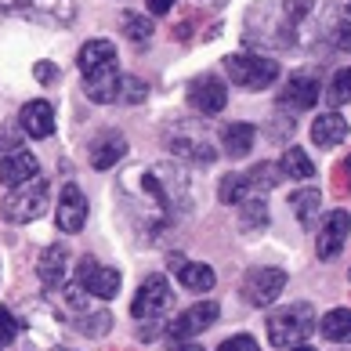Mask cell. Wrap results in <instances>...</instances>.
I'll return each mask as SVG.
<instances>
[{"instance_id": "obj_1", "label": "cell", "mask_w": 351, "mask_h": 351, "mask_svg": "<svg viewBox=\"0 0 351 351\" xmlns=\"http://www.w3.org/2000/svg\"><path fill=\"white\" fill-rule=\"evenodd\" d=\"M76 66L84 73V90L90 101L98 106H112L120 101V87H123V76L116 69V47L112 40H90L80 47V58Z\"/></svg>"}, {"instance_id": "obj_2", "label": "cell", "mask_w": 351, "mask_h": 351, "mask_svg": "<svg viewBox=\"0 0 351 351\" xmlns=\"http://www.w3.org/2000/svg\"><path fill=\"white\" fill-rule=\"evenodd\" d=\"M315 311L308 304H282L268 315V341L271 348H297L315 333Z\"/></svg>"}, {"instance_id": "obj_3", "label": "cell", "mask_w": 351, "mask_h": 351, "mask_svg": "<svg viewBox=\"0 0 351 351\" xmlns=\"http://www.w3.org/2000/svg\"><path fill=\"white\" fill-rule=\"evenodd\" d=\"M51 203V185L36 174L33 181H25V185L11 189L4 196V206H0V214H4L8 225H29V221H36Z\"/></svg>"}, {"instance_id": "obj_4", "label": "cell", "mask_w": 351, "mask_h": 351, "mask_svg": "<svg viewBox=\"0 0 351 351\" xmlns=\"http://www.w3.org/2000/svg\"><path fill=\"white\" fill-rule=\"evenodd\" d=\"M0 15H15L36 25L66 29L76 19V0H0Z\"/></svg>"}, {"instance_id": "obj_5", "label": "cell", "mask_w": 351, "mask_h": 351, "mask_svg": "<svg viewBox=\"0 0 351 351\" xmlns=\"http://www.w3.org/2000/svg\"><path fill=\"white\" fill-rule=\"evenodd\" d=\"M228 80L243 90H265L279 80V62L265 55H228L225 58Z\"/></svg>"}, {"instance_id": "obj_6", "label": "cell", "mask_w": 351, "mask_h": 351, "mask_svg": "<svg viewBox=\"0 0 351 351\" xmlns=\"http://www.w3.org/2000/svg\"><path fill=\"white\" fill-rule=\"evenodd\" d=\"M174 304V293H171V282L163 276H149L145 282L138 286L134 301H131V315L138 322H160Z\"/></svg>"}, {"instance_id": "obj_7", "label": "cell", "mask_w": 351, "mask_h": 351, "mask_svg": "<svg viewBox=\"0 0 351 351\" xmlns=\"http://www.w3.org/2000/svg\"><path fill=\"white\" fill-rule=\"evenodd\" d=\"M120 282L123 276L116 268H106L101 261H95V257H80V265H76V286H80L84 293L98 297V301H112L116 293H120Z\"/></svg>"}, {"instance_id": "obj_8", "label": "cell", "mask_w": 351, "mask_h": 351, "mask_svg": "<svg viewBox=\"0 0 351 351\" xmlns=\"http://www.w3.org/2000/svg\"><path fill=\"white\" fill-rule=\"evenodd\" d=\"M167 145H171L174 156L192 160V163H214L217 160V149L210 145V138H206L199 127H189V123L174 127V131L167 134Z\"/></svg>"}, {"instance_id": "obj_9", "label": "cell", "mask_w": 351, "mask_h": 351, "mask_svg": "<svg viewBox=\"0 0 351 351\" xmlns=\"http://www.w3.org/2000/svg\"><path fill=\"white\" fill-rule=\"evenodd\" d=\"M282 286H286L282 268H254V271H246V279H243V297H246V304L265 308L282 293Z\"/></svg>"}, {"instance_id": "obj_10", "label": "cell", "mask_w": 351, "mask_h": 351, "mask_svg": "<svg viewBox=\"0 0 351 351\" xmlns=\"http://www.w3.org/2000/svg\"><path fill=\"white\" fill-rule=\"evenodd\" d=\"M189 106L196 109L199 116H217L221 109L228 106V87L221 84L214 73L196 76V80L189 84Z\"/></svg>"}, {"instance_id": "obj_11", "label": "cell", "mask_w": 351, "mask_h": 351, "mask_svg": "<svg viewBox=\"0 0 351 351\" xmlns=\"http://www.w3.org/2000/svg\"><path fill=\"white\" fill-rule=\"evenodd\" d=\"M217 315H221V308L214 301H199V304H192V308L181 311L171 326H167V333H171V341H189V337L210 330L217 322Z\"/></svg>"}, {"instance_id": "obj_12", "label": "cell", "mask_w": 351, "mask_h": 351, "mask_svg": "<svg viewBox=\"0 0 351 351\" xmlns=\"http://www.w3.org/2000/svg\"><path fill=\"white\" fill-rule=\"evenodd\" d=\"M351 236V214L348 210H333L322 217V228H319V239H315V254L322 261H333L337 254L344 250V243Z\"/></svg>"}, {"instance_id": "obj_13", "label": "cell", "mask_w": 351, "mask_h": 351, "mask_svg": "<svg viewBox=\"0 0 351 351\" xmlns=\"http://www.w3.org/2000/svg\"><path fill=\"white\" fill-rule=\"evenodd\" d=\"M55 221H58V228L66 232V236H76V232L87 225V199H84L80 185H73V181H69V185H62Z\"/></svg>"}, {"instance_id": "obj_14", "label": "cell", "mask_w": 351, "mask_h": 351, "mask_svg": "<svg viewBox=\"0 0 351 351\" xmlns=\"http://www.w3.org/2000/svg\"><path fill=\"white\" fill-rule=\"evenodd\" d=\"M319 33L326 36L333 47H351V0H333L319 19Z\"/></svg>"}, {"instance_id": "obj_15", "label": "cell", "mask_w": 351, "mask_h": 351, "mask_svg": "<svg viewBox=\"0 0 351 351\" xmlns=\"http://www.w3.org/2000/svg\"><path fill=\"white\" fill-rule=\"evenodd\" d=\"M36 174H40V163H36V156L25 152V149H15L0 160V185H8V189L25 185V181H33Z\"/></svg>"}, {"instance_id": "obj_16", "label": "cell", "mask_w": 351, "mask_h": 351, "mask_svg": "<svg viewBox=\"0 0 351 351\" xmlns=\"http://www.w3.org/2000/svg\"><path fill=\"white\" fill-rule=\"evenodd\" d=\"M19 120H22V131L29 138H51V134H55V106L44 101V98L25 101L22 112H19Z\"/></svg>"}, {"instance_id": "obj_17", "label": "cell", "mask_w": 351, "mask_h": 351, "mask_svg": "<svg viewBox=\"0 0 351 351\" xmlns=\"http://www.w3.org/2000/svg\"><path fill=\"white\" fill-rule=\"evenodd\" d=\"M171 271L178 276V282L192 293H210L214 290V268L210 265H199V261H185V257H171Z\"/></svg>"}, {"instance_id": "obj_18", "label": "cell", "mask_w": 351, "mask_h": 351, "mask_svg": "<svg viewBox=\"0 0 351 351\" xmlns=\"http://www.w3.org/2000/svg\"><path fill=\"white\" fill-rule=\"evenodd\" d=\"M319 101V80L315 76H293L290 84H286V90L279 95V109H286V112H304V109H311Z\"/></svg>"}, {"instance_id": "obj_19", "label": "cell", "mask_w": 351, "mask_h": 351, "mask_svg": "<svg viewBox=\"0 0 351 351\" xmlns=\"http://www.w3.org/2000/svg\"><path fill=\"white\" fill-rule=\"evenodd\" d=\"M66 261H69V250L62 243H51L40 254L36 276H40V282L47 286V290H62V286H66Z\"/></svg>"}, {"instance_id": "obj_20", "label": "cell", "mask_w": 351, "mask_h": 351, "mask_svg": "<svg viewBox=\"0 0 351 351\" xmlns=\"http://www.w3.org/2000/svg\"><path fill=\"white\" fill-rule=\"evenodd\" d=\"M348 131L351 127L341 112H322V116H315V123H311V141H315L319 149H333L348 138Z\"/></svg>"}, {"instance_id": "obj_21", "label": "cell", "mask_w": 351, "mask_h": 351, "mask_svg": "<svg viewBox=\"0 0 351 351\" xmlns=\"http://www.w3.org/2000/svg\"><path fill=\"white\" fill-rule=\"evenodd\" d=\"M123 152H127L123 134L109 131V134H101L95 145H90V167H95V171H109V167H116L123 160Z\"/></svg>"}, {"instance_id": "obj_22", "label": "cell", "mask_w": 351, "mask_h": 351, "mask_svg": "<svg viewBox=\"0 0 351 351\" xmlns=\"http://www.w3.org/2000/svg\"><path fill=\"white\" fill-rule=\"evenodd\" d=\"M290 210L297 214V221H301L304 228L322 225V192H319V189L293 192V196H290Z\"/></svg>"}, {"instance_id": "obj_23", "label": "cell", "mask_w": 351, "mask_h": 351, "mask_svg": "<svg viewBox=\"0 0 351 351\" xmlns=\"http://www.w3.org/2000/svg\"><path fill=\"white\" fill-rule=\"evenodd\" d=\"M254 138H257V131L250 123H228L221 131V152L232 156V160H243V156H250Z\"/></svg>"}, {"instance_id": "obj_24", "label": "cell", "mask_w": 351, "mask_h": 351, "mask_svg": "<svg viewBox=\"0 0 351 351\" xmlns=\"http://www.w3.org/2000/svg\"><path fill=\"white\" fill-rule=\"evenodd\" d=\"M319 333L333 344H351V308H333L319 319Z\"/></svg>"}, {"instance_id": "obj_25", "label": "cell", "mask_w": 351, "mask_h": 351, "mask_svg": "<svg viewBox=\"0 0 351 351\" xmlns=\"http://www.w3.org/2000/svg\"><path fill=\"white\" fill-rule=\"evenodd\" d=\"M279 174L282 178H297V181H304V178H311L315 174V163L308 160V152L304 149H286L282 152V160H279Z\"/></svg>"}, {"instance_id": "obj_26", "label": "cell", "mask_w": 351, "mask_h": 351, "mask_svg": "<svg viewBox=\"0 0 351 351\" xmlns=\"http://www.w3.org/2000/svg\"><path fill=\"white\" fill-rule=\"evenodd\" d=\"M217 196H221V203L239 206L243 199H250V196H254V189H250V181H246V174H225V178H221Z\"/></svg>"}, {"instance_id": "obj_27", "label": "cell", "mask_w": 351, "mask_h": 351, "mask_svg": "<svg viewBox=\"0 0 351 351\" xmlns=\"http://www.w3.org/2000/svg\"><path fill=\"white\" fill-rule=\"evenodd\" d=\"M236 210H239V225H243L246 232H254V228H265V225H268V206H265L261 196L243 199Z\"/></svg>"}, {"instance_id": "obj_28", "label": "cell", "mask_w": 351, "mask_h": 351, "mask_svg": "<svg viewBox=\"0 0 351 351\" xmlns=\"http://www.w3.org/2000/svg\"><path fill=\"white\" fill-rule=\"evenodd\" d=\"M123 33L134 47H145L152 40V22L149 15H134V11H123Z\"/></svg>"}, {"instance_id": "obj_29", "label": "cell", "mask_w": 351, "mask_h": 351, "mask_svg": "<svg viewBox=\"0 0 351 351\" xmlns=\"http://www.w3.org/2000/svg\"><path fill=\"white\" fill-rule=\"evenodd\" d=\"M279 163H257L246 171V181H250V189H254V196L257 192H268V189H276L279 185Z\"/></svg>"}, {"instance_id": "obj_30", "label": "cell", "mask_w": 351, "mask_h": 351, "mask_svg": "<svg viewBox=\"0 0 351 351\" xmlns=\"http://www.w3.org/2000/svg\"><path fill=\"white\" fill-rule=\"evenodd\" d=\"M326 101L330 106H348L351 101V66L333 73V80L326 84Z\"/></svg>"}, {"instance_id": "obj_31", "label": "cell", "mask_w": 351, "mask_h": 351, "mask_svg": "<svg viewBox=\"0 0 351 351\" xmlns=\"http://www.w3.org/2000/svg\"><path fill=\"white\" fill-rule=\"evenodd\" d=\"M80 330L90 333V337H101V333H109V330H112V315H109V311H98V315H84V319H80Z\"/></svg>"}, {"instance_id": "obj_32", "label": "cell", "mask_w": 351, "mask_h": 351, "mask_svg": "<svg viewBox=\"0 0 351 351\" xmlns=\"http://www.w3.org/2000/svg\"><path fill=\"white\" fill-rule=\"evenodd\" d=\"M15 333H19V322H15V315H11L8 308H0V351H4L11 341H15Z\"/></svg>"}, {"instance_id": "obj_33", "label": "cell", "mask_w": 351, "mask_h": 351, "mask_svg": "<svg viewBox=\"0 0 351 351\" xmlns=\"http://www.w3.org/2000/svg\"><path fill=\"white\" fill-rule=\"evenodd\" d=\"M217 351H261V348H257V341L250 333H236V337H228Z\"/></svg>"}, {"instance_id": "obj_34", "label": "cell", "mask_w": 351, "mask_h": 351, "mask_svg": "<svg viewBox=\"0 0 351 351\" xmlns=\"http://www.w3.org/2000/svg\"><path fill=\"white\" fill-rule=\"evenodd\" d=\"M145 84H141V80H134V76H123V87H120V98L123 101H141V98H145Z\"/></svg>"}, {"instance_id": "obj_35", "label": "cell", "mask_w": 351, "mask_h": 351, "mask_svg": "<svg viewBox=\"0 0 351 351\" xmlns=\"http://www.w3.org/2000/svg\"><path fill=\"white\" fill-rule=\"evenodd\" d=\"M145 4H149L152 15H167V11L174 8V0H145Z\"/></svg>"}, {"instance_id": "obj_36", "label": "cell", "mask_w": 351, "mask_h": 351, "mask_svg": "<svg viewBox=\"0 0 351 351\" xmlns=\"http://www.w3.org/2000/svg\"><path fill=\"white\" fill-rule=\"evenodd\" d=\"M189 4H196V8H221V4H228V0H189Z\"/></svg>"}, {"instance_id": "obj_37", "label": "cell", "mask_w": 351, "mask_h": 351, "mask_svg": "<svg viewBox=\"0 0 351 351\" xmlns=\"http://www.w3.org/2000/svg\"><path fill=\"white\" fill-rule=\"evenodd\" d=\"M36 76H40V80H51V76H55V69H51V66H36Z\"/></svg>"}, {"instance_id": "obj_38", "label": "cell", "mask_w": 351, "mask_h": 351, "mask_svg": "<svg viewBox=\"0 0 351 351\" xmlns=\"http://www.w3.org/2000/svg\"><path fill=\"white\" fill-rule=\"evenodd\" d=\"M174 351H206V348H199V344H178Z\"/></svg>"}, {"instance_id": "obj_39", "label": "cell", "mask_w": 351, "mask_h": 351, "mask_svg": "<svg viewBox=\"0 0 351 351\" xmlns=\"http://www.w3.org/2000/svg\"><path fill=\"white\" fill-rule=\"evenodd\" d=\"M341 171L348 174V189H351V156H348V160H344V167H341Z\"/></svg>"}, {"instance_id": "obj_40", "label": "cell", "mask_w": 351, "mask_h": 351, "mask_svg": "<svg viewBox=\"0 0 351 351\" xmlns=\"http://www.w3.org/2000/svg\"><path fill=\"white\" fill-rule=\"evenodd\" d=\"M293 351H315V348H308V344H297Z\"/></svg>"}, {"instance_id": "obj_41", "label": "cell", "mask_w": 351, "mask_h": 351, "mask_svg": "<svg viewBox=\"0 0 351 351\" xmlns=\"http://www.w3.org/2000/svg\"><path fill=\"white\" fill-rule=\"evenodd\" d=\"M348 276H351V271H348Z\"/></svg>"}]
</instances>
